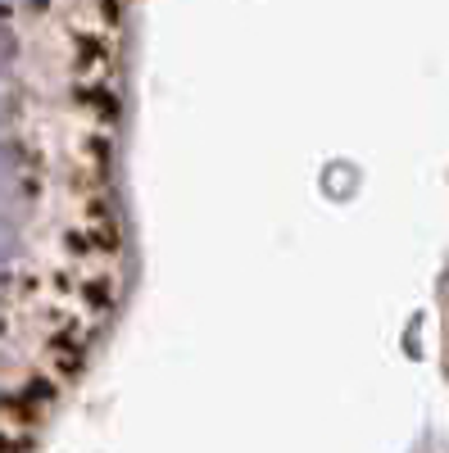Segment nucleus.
<instances>
[{"mask_svg":"<svg viewBox=\"0 0 449 453\" xmlns=\"http://www.w3.org/2000/svg\"><path fill=\"white\" fill-rule=\"evenodd\" d=\"M136 14L0 5V453H42L136 273Z\"/></svg>","mask_w":449,"mask_h":453,"instance_id":"1","label":"nucleus"}]
</instances>
